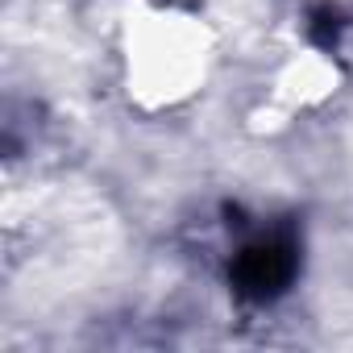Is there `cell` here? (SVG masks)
<instances>
[{"instance_id":"1","label":"cell","mask_w":353,"mask_h":353,"mask_svg":"<svg viewBox=\"0 0 353 353\" xmlns=\"http://www.w3.org/2000/svg\"><path fill=\"white\" fill-rule=\"evenodd\" d=\"M295 274V245L287 237H262L254 245L241 250L237 266H233V279H237V291L250 295V299H270L279 295Z\"/></svg>"}]
</instances>
